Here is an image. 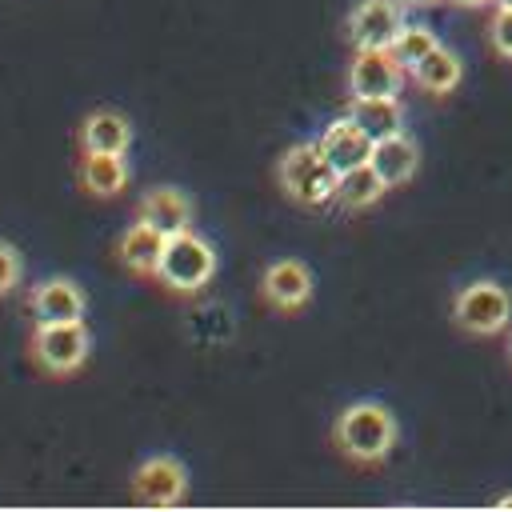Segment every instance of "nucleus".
<instances>
[{"mask_svg": "<svg viewBox=\"0 0 512 512\" xmlns=\"http://www.w3.org/2000/svg\"><path fill=\"white\" fill-rule=\"evenodd\" d=\"M216 268H220V260H216L212 240L200 236L196 228H188V232L164 240L152 288L168 300H200L208 292V284L216 280Z\"/></svg>", "mask_w": 512, "mask_h": 512, "instance_id": "obj_1", "label": "nucleus"}, {"mask_svg": "<svg viewBox=\"0 0 512 512\" xmlns=\"http://www.w3.org/2000/svg\"><path fill=\"white\" fill-rule=\"evenodd\" d=\"M332 448L356 468H376L396 448V416L376 400H356L336 412Z\"/></svg>", "mask_w": 512, "mask_h": 512, "instance_id": "obj_2", "label": "nucleus"}, {"mask_svg": "<svg viewBox=\"0 0 512 512\" xmlns=\"http://www.w3.org/2000/svg\"><path fill=\"white\" fill-rule=\"evenodd\" d=\"M28 364L44 380H72L88 368L92 356V328L88 320H64V324H32L24 340Z\"/></svg>", "mask_w": 512, "mask_h": 512, "instance_id": "obj_3", "label": "nucleus"}, {"mask_svg": "<svg viewBox=\"0 0 512 512\" xmlns=\"http://www.w3.org/2000/svg\"><path fill=\"white\" fill-rule=\"evenodd\" d=\"M336 180H340V172L328 164V156L320 152L316 140L292 144L276 160V188L292 204H300V208H324V204H332L336 200Z\"/></svg>", "mask_w": 512, "mask_h": 512, "instance_id": "obj_4", "label": "nucleus"}, {"mask_svg": "<svg viewBox=\"0 0 512 512\" xmlns=\"http://www.w3.org/2000/svg\"><path fill=\"white\" fill-rule=\"evenodd\" d=\"M312 292H316L312 268L304 260H296V256L268 260L260 268V276H256V296L276 316H300L312 304Z\"/></svg>", "mask_w": 512, "mask_h": 512, "instance_id": "obj_5", "label": "nucleus"}, {"mask_svg": "<svg viewBox=\"0 0 512 512\" xmlns=\"http://www.w3.org/2000/svg\"><path fill=\"white\" fill-rule=\"evenodd\" d=\"M188 468L180 456L172 452H160V456H148L132 468L128 476V496L144 508H180L188 500Z\"/></svg>", "mask_w": 512, "mask_h": 512, "instance_id": "obj_6", "label": "nucleus"}, {"mask_svg": "<svg viewBox=\"0 0 512 512\" xmlns=\"http://www.w3.org/2000/svg\"><path fill=\"white\" fill-rule=\"evenodd\" d=\"M452 320L472 336H496L512 320V296L496 280H472L452 300Z\"/></svg>", "mask_w": 512, "mask_h": 512, "instance_id": "obj_7", "label": "nucleus"}, {"mask_svg": "<svg viewBox=\"0 0 512 512\" xmlns=\"http://www.w3.org/2000/svg\"><path fill=\"white\" fill-rule=\"evenodd\" d=\"M24 312L32 324H64L88 316V292L72 276H40L24 292Z\"/></svg>", "mask_w": 512, "mask_h": 512, "instance_id": "obj_8", "label": "nucleus"}, {"mask_svg": "<svg viewBox=\"0 0 512 512\" xmlns=\"http://www.w3.org/2000/svg\"><path fill=\"white\" fill-rule=\"evenodd\" d=\"M404 28H408V4H400V0H360L348 12L344 36H348L352 48H392Z\"/></svg>", "mask_w": 512, "mask_h": 512, "instance_id": "obj_9", "label": "nucleus"}, {"mask_svg": "<svg viewBox=\"0 0 512 512\" xmlns=\"http://www.w3.org/2000/svg\"><path fill=\"white\" fill-rule=\"evenodd\" d=\"M404 68L388 48H356L348 64V96L368 100V96H400Z\"/></svg>", "mask_w": 512, "mask_h": 512, "instance_id": "obj_10", "label": "nucleus"}, {"mask_svg": "<svg viewBox=\"0 0 512 512\" xmlns=\"http://www.w3.org/2000/svg\"><path fill=\"white\" fill-rule=\"evenodd\" d=\"M132 220H140V224L156 228L160 236H180V232H188V228H192L196 208H192V200H188L176 184H152V188L136 200Z\"/></svg>", "mask_w": 512, "mask_h": 512, "instance_id": "obj_11", "label": "nucleus"}, {"mask_svg": "<svg viewBox=\"0 0 512 512\" xmlns=\"http://www.w3.org/2000/svg\"><path fill=\"white\" fill-rule=\"evenodd\" d=\"M132 168L128 156L116 152H76V184L92 200H116L128 192Z\"/></svg>", "mask_w": 512, "mask_h": 512, "instance_id": "obj_12", "label": "nucleus"}, {"mask_svg": "<svg viewBox=\"0 0 512 512\" xmlns=\"http://www.w3.org/2000/svg\"><path fill=\"white\" fill-rule=\"evenodd\" d=\"M164 240H168V236H160L156 228H148V224L132 220V224L116 236L112 256H116V264H120L128 276H136V280L152 284L156 264H160V252H164Z\"/></svg>", "mask_w": 512, "mask_h": 512, "instance_id": "obj_13", "label": "nucleus"}, {"mask_svg": "<svg viewBox=\"0 0 512 512\" xmlns=\"http://www.w3.org/2000/svg\"><path fill=\"white\" fill-rule=\"evenodd\" d=\"M132 148V120L116 108H96L76 124V152H116L128 156Z\"/></svg>", "mask_w": 512, "mask_h": 512, "instance_id": "obj_14", "label": "nucleus"}, {"mask_svg": "<svg viewBox=\"0 0 512 512\" xmlns=\"http://www.w3.org/2000/svg\"><path fill=\"white\" fill-rule=\"evenodd\" d=\"M316 144H320V152L328 156V164H332L336 172H352V168L368 164V156H372V136H368L352 116L332 120V124L320 132Z\"/></svg>", "mask_w": 512, "mask_h": 512, "instance_id": "obj_15", "label": "nucleus"}, {"mask_svg": "<svg viewBox=\"0 0 512 512\" xmlns=\"http://www.w3.org/2000/svg\"><path fill=\"white\" fill-rule=\"evenodd\" d=\"M368 164L376 168V176H380L388 188H400V184H408V180L416 176V168H420V148H416L412 136L396 132V136L372 144Z\"/></svg>", "mask_w": 512, "mask_h": 512, "instance_id": "obj_16", "label": "nucleus"}, {"mask_svg": "<svg viewBox=\"0 0 512 512\" xmlns=\"http://www.w3.org/2000/svg\"><path fill=\"white\" fill-rule=\"evenodd\" d=\"M348 116L376 140H388L396 132H404V108H400V96H368V100H352L348 104Z\"/></svg>", "mask_w": 512, "mask_h": 512, "instance_id": "obj_17", "label": "nucleus"}, {"mask_svg": "<svg viewBox=\"0 0 512 512\" xmlns=\"http://www.w3.org/2000/svg\"><path fill=\"white\" fill-rule=\"evenodd\" d=\"M424 92H432V96H448L456 84H460V76H464V64H460V56L452 52V48H432L412 72H408Z\"/></svg>", "mask_w": 512, "mask_h": 512, "instance_id": "obj_18", "label": "nucleus"}, {"mask_svg": "<svg viewBox=\"0 0 512 512\" xmlns=\"http://www.w3.org/2000/svg\"><path fill=\"white\" fill-rule=\"evenodd\" d=\"M384 192H388V184L376 176L372 164H360V168H352V172H340V180H336V204H340L344 212H364V208H372Z\"/></svg>", "mask_w": 512, "mask_h": 512, "instance_id": "obj_19", "label": "nucleus"}, {"mask_svg": "<svg viewBox=\"0 0 512 512\" xmlns=\"http://www.w3.org/2000/svg\"><path fill=\"white\" fill-rule=\"evenodd\" d=\"M432 48H440L436 32H432V28H424V24H408V28L396 36V44H392L388 52L400 60V68H404V72H412V68H416Z\"/></svg>", "mask_w": 512, "mask_h": 512, "instance_id": "obj_20", "label": "nucleus"}, {"mask_svg": "<svg viewBox=\"0 0 512 512\" xmlns=\"http://www.w3.org/2000/svg\"><path fill=\"white\" fill-rule=\"evenodd\" d=\"M24 288V256L12 240H0V300L16 296Z\"/></svg>", "mask_w": 512, "mask_h": 512, "instance_id": "obj_21", "label": "nucleus"}, {"mask_svg": "<svg viewBox=\"0 0 512 512\" xmlns=\"http://www.w3.org/2000/svg\"><path fill=\"white\" fill-rule=\"evenodd\" d=\"M488 36H492V48H496L504 60H512V8H496Z\"/></svg>", "mask_w": 512, "mask_h": 512, "instance_id": "obj_22", "label": "nucleus"}, {"mask_svg": "<svg viewBox=\"0 0 512 512\" xmlns=\"http://www.w3.org/2000/svg\"><path fill=\"white\" fill-rule=\"evenodd\" d=\"M448 4H456V8H484V4H492V0H448Z\"/></svg>", "mask_w": 512, "mask_h": 512, "instance_id": "obj_23", "label": "nucleus"}, {"mask_svg": "<svg viewBox=\"0 0 512 512\" xmlns=\"http://www.w3.org/2000/svg\"><path fill=\"white\" fill-rule=\"evenodd\" d=\"M400 4H408V8H428V4H440V0H400Z\"/></svg>", "mask_w": 512, "mask_h": 512, "instance_id": "obj_24", "label": "nucleus"}, {"mask_svg": "<svg viewBox=\"0 0 512 512\" xmlns=\"http://www.w3.org/2000/svg\"><path fill=\"white\" fill-rule=\"evenodd\" d=\"M496 508H512V496H500V500H496Z\"/></svg>", "mask_w": 512, "mask_h": 512, "instance_id": "obj_25", "label": "nucleus"}, {"mask_svg": "<svg viewBox=\"0 0 512 512\" xmlns=\"http://www.w3.org/2000/svg\"><path fill=\"white\" fill-rule=\"evenodd\" d=\"M496 8H512V0H496Z\"/></svg>", "mask_w": 512, "mask_h": 512, "instance_id": "obj_26", "label": "nucleus"}, {"mask_svg": "<svg viewBox=\"0 0 512 512\" xmlns=\"http://www.w3.org/2000/svg\"><path fill=\"white\" fill-rule=\"evenodd\" d=\"M508 352H512V344H508Z\"/></svg>", "mask_w": 512, "mask_h": 512, "instance_id": "obj_27", "label": "nucleus"}]
</instances>
